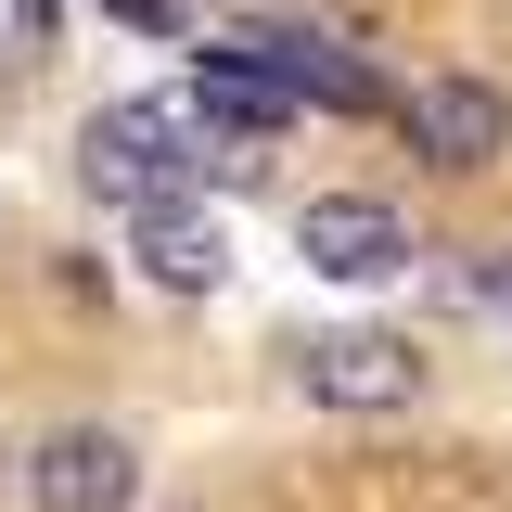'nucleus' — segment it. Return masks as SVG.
Segmentation results:
<instances>
[{"mask_svg": "<svg viewBox=\"0 0 512 512\" xmlns=\"http://www.w3.org/2000/svg\"><path fill=\"white\" fill-rule=\"evenodd\" d=\"M205 167H218V180H256L269 141H231V128L192 116V103H103L90 141H77V180L103 192V205H128V218H141V205H180Z\"/></svg>", "mask_w": 512, "mask_h": 512, "instance_id": "f257e3e1", "label": "nucleus"}, {"mask_svg": "<svg viewBox=\"0 0 512 512\" xmlns=\"http://www.w3.org/2000/svg\"><path fill=\"white\" fill-rule=\"evenodd\" d=\"M26 500L39 512H128L141 500V448L116 423H52V436L26 448Z\"/></svg>", "mask_w": 512, "mask_h": 512, "instance_id": "f03ea898", "label": "nucleus"}, {"mask_svg": "<svg viewBox=\"0 0 512 512\" xmlns=\"http://www.w3.org/2000/svg\"><path fill=\"white\" fill-rule=\"evenodd\" d=\"M397 116H410V154L448 167V180H474V167L512 154V90H487V77H423Z\"/></svg>", "mask_w": 512, "mask_h": 512, "instance_id": "7ed1b4c3", "label": "nucleus"}, {"mask_svg": "<svg viewBox=\"0 0 512 512\" xmlns=\"http://www.w3.org/2000/svg\"><path fill=\"white\" fill-rule=\"evenodd\" d=\"M295 256H308L320 282H397L410 269V218L372 205V192H320L308 218H295Z\"/></svg>", "mask_w": 512, "mask_h": 512, "instance_id": "20e7f679", "label": "nucleus"}, {"mask_svg": "<svg viewBox=\"0 0 512 512\" xmlns=\"http://www.w3.org/2000/svg\"><path fill=\"white\" fill-rule=\"evenodd\" d=\"M295 384H308L320 410H410L423 397V359L397 333H308L295 346Z\"/></svg>", "mask_w": 512, "mask_h": 512, "instance_id": "39448f33", "label": "nucleus"}, {"mask_svg": "<svg viewBox=\"0 0 512 512\" xmlns=\"http://www.w3.org/2000/svg\"><path fill=\"white\" fill-rule=\"evenodd\" d=\"M231 52H256L295 103H333V116H384V77L346 39H320V26H269V39H231Z\"/></svg>", "mask_w": 512, "mask_h": 512, "instance_id": "423d86ee", "label": "nucleus"}, {"mask_svg": "<svg viewBox=\"0 0 512 512\" xmlns=\"http://www.w3.org/2000/svg\"><path fill=\"white\" fill-rule=\"evenodd\" d=\"M218 218H192V205H141V282H167V295H218Z\"/></svg>", "mask_w": 512, "mask_h": 512, "instance_id": "0eeeda50", "label": "nucleus"}, {"mask_svg": "<svg viewBox=\"0 0 512 512\" xmlns=\"http://www.w3.org/2000/svg\"><path fill=\"white\" fill-rule=\"evenodd\" d=\"M103 13H116V26H167L180 0H103Z\"/></svg>", "mask_w": 512, "mask_h": 512, "instance_id": "6e6552de", "label": "nucleus"}, {"mask_svg": "<svg viewBox=\"0 0 512 512\" xmlns=\"http://www.w3.org/2000/svg\"><path fill=\"white\" fill-rule=\"evenodd\" d=\"M13 26H26V39H52V0H13Z\"/></svg>", "mask_w": 512, "mask_h": 512, "instance_id": "1a4fd4ad", "label": "nucleus"}, {"mask_svg": "<svg viewBox=\"0 0 512 512\" xmlns=\"http://www.w3.org/2000/svg\"><path fill=\"white\" fill-rule=\"evenodd\" d=\"M192 13H231V0H192Z\"/></svg>", "mask_w": 512, "mask_h": 512, "instance_id": "9d476101", "label": "nucleus"}]
</instances>
